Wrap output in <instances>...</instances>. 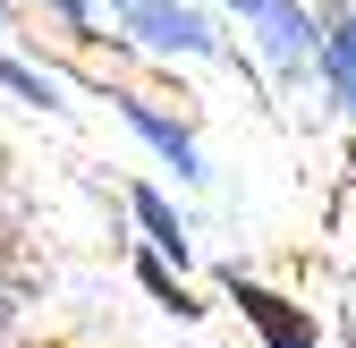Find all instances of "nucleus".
Segmentation results:
<instances>
[{
    "label": "nucleus",
    "instance_id": "nucleus-1",
    "mask_svg": "<svg viewBox=\"0 0 356 348\" xmlns=\"http://www.w3.org/2000/svg\"><path fill=\"white\" fill-rule=\"evenodd\" d=\"M229 297L246 306V323L263 331V348H314V315H297L280 289H254L246 272H229Z\"/></svg>",
    "mask_w": 356,
    "mask_h": 348
},
{
    "label": "nucleus",
    "instance_id": "nucleus-2",
    "mask_svg": "<svg viewBox=\"0 0 356 348\" xmlns=\"http://www.w3.org/2000/svg\"><path fill=\"white\" fill-rule=\"evenodd\" d=\"M111 9L127 26H145V42H161V52H204V42H212V26L187 17V9H170V0H111Z\"/></svg>",
    "mask_w": 356,
    "mask_h": 348
},
{
    "label": "nucleus",
    "instance_id": "nucleus-3",
    "mask_svg": "<svg viewBox=\"0 0 356 348\" xmlns=\"http://www.w3.org/2000/svg\"><path fill=\"white\" fill-rule=\"evenodd\" d=\"M238 9H246L263 34H272L280 52H305V42H314V34H305V17H297V0H238Z\"/></svg>",
    "mask_w": 356,
    "mask_h": 348
},
{
    "label": "nucleus",
    "instance_id": "nucleus-4",
    "mask_svg": "<svg viewBox=\"0 0 356 348\" xmlns=\"http://www.w3.org/2000/svg\"><path fill=\"white\" fill-rule=\"evenodd\" d=\"M136 212H145V230H153V246H161V255H187V230H178V212H170L153 187H136Z\"/></svg>",
    "mask_w": 356,
    "mask_h": 348
},
{
    "label": "nucleus",
    "instance_id": "nucleus-5",
    "mask_svg": "<svg viewBox=\"0 0 356 348\" xmlns=\"http://www.w3.org/2000/svg\"><path fill=\"white\" fill-rule=\"evenodd\" d=\"M323 60H331V85L356 102V26H331V42H323Z\"/></svg>",
    "mask_w": 356,
    "mask_h": 348
},
{
    "label": "nucleus",
    "instance_id": "nucleus-6",
    "mask_svg": "<svg viewBox=\"0 0 356 348\" xmlns=\"http://www.w3.org/2000/svg\"><path fill=\"white\" fill-rule=\"evenodd\" d=\"M51 9H60L68 26H85V9H94V0H51Z\"/></svg>",
    "mask_w": 356,
    "mask_h": 348
},
{
    "label": "nucleus",
    "instance_id": "nucleus-7",
    "mask_svg": "<svg viewBox=\"0 0 356 348\" xmlns=\"http://www.w3.org/2000/svg\"><path fill=\"white\" fill-rule=\"evenodd\" d=\"M26 348H68V340H26Z\"/></svg>",
    "mask_w": 356,
    "mask_h": 348
}]
</instances>
